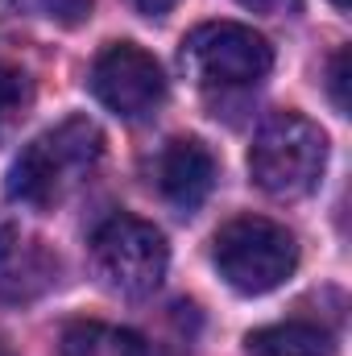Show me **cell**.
Wrapping results in <instances>:
<instances>
[{"label": "cell", "mask_w": 352, "mask_h": 356, "mask_svg": "<svg viewBox=\"0 0 352 356\" xmlns=\"http://www.w3.org/2000/svg\"><path fill=\"white\" fill-rule=\"evenodd\" d=\"M104 158V133L99 124L88 116H71L54 129H46L42 137H33L13 170H8V199L21 203V207H33V211H46V207H58L67 195H75L99 166Z\"/></svg>", "instance_id": "obj_1"}, {"label": "cell", "mask_w": 352, "mask_h": 356, "mask_svg": "<svg viewBox=\"0 0 352 356\" xmlns=\"http://www.w3.org/2000/svg\"><path fill=\"white\" fill-rule=\"evenodd\" d=\"M328 166V137L303 112H269L249 145V175L273 199H303Z\"/></svg>", "instance_id": "obj_2"}, {"label": "cell", "mask_w": 352, "mask_h": 356, "mask_svg": "<svg viewBox=\"0 0 352 356\" xmlns=\"http://www.w3.org/2000/svg\"><path fill=\"white\" fill-rule=\"evenodd\" d=\"M211 261L232 290L269 294L298 269V245L282 224L265 216H237L216 232Z\"/></svg>", "instance_id": "obj_3"}, {"label": "cell", "mask_w": 352, "mask_h": 356, "mask_svg": "<svg viewBox=\"0 0 352 356\" xmlns=\"http://www.w3.org/2000/svg\"><path fill=\"white\" fill-rule=\"evenodd\" d=\"M91 266L99 273V282L120 294V298H150L170 266V249L166 236L137 220V216H112L95 228L91 236Z\"/></svg>", "instance_id": "obj_4"}, {"label": "cell", "mask_w": 352, "mask_h": 356, "mask_svg": "<svg viewBox=\"0 0 352 356\" xmlns=\"http://www.w3.org/2000/svg\"><path fill=\"white\" fill-rule=\"evenodd\" d=\"M182 67L199 88H253L273 67V46L253 25L207 21L182 38Z\"/></svg>", "instance_id": "obj_5"}, {"label": "cell", "mask_w": 352, "mask_h": 356, "mask_svg": "<svg viewBox=\"0 0 352 356\" xmlns=\"http://www.w3.org/2000/svg\"><path fill=\"white\" fill-rule=\"evenodd\" d=\"M91 91L120 120H145L166 99V75H162L158 58L145 54L141 46L112 42L91 63Z\"/></svg>", "instance_id": "obj_6"}, {"label": "cell", "mask_w": 352, "mask_h": 356, "mask_svg": "<svg viewBox=\"0 0 352 356\" xmlns=\"http://www.w3.org/2000/svg\"><path fill=\"white\" fill-rule=\"evenodd\" d=\"M58 253L25 232L21 224L0 220V298L4 302H33L58 282Z\"/></svg>", "instance_id": "obj_7"}, {"label": "cell", "mask_w": 352, "mask_h": 356, "mask_svg": "<svg viewBox=\"0 0 352 356\" xmlns=\"http://www.w3.org/2000/svg\"><path fill=\"white\" fill-rule=\"evenodd\" d=\"M154 182L170 207L195 211L207 203V195L216 186V158L199 137H175L162 145V154L154 162Z\"/></svg>", "instance_id": "obj_8"}, {"label": "cell", "mask_w": 352, "mask_h": 356, "mask_svg": "<svg viewBox=\"0 0 352 356\" xmlns=\"http://www.w3.org/2000/svg\"><path fill=\"white\" fill-rule=\"evenodd\" d=\"M245 353L249 356H336V340L307 319H286V323H269L245 336Z\"/></svg>", "instance_id": "obj_9"}, {"label": "cell", "mask_w": 352, "mask_h": 356, "mask_svg": "<svg viewBox=\"0 0 352 356\" xmlns=\"http://www.w3.org/2000/svg\"><path fill=\"white\" fill-rule=\"evenodd\" d=\"M63 356H150L145 340L129 327L79 319L63 332Z\"/></svg>", "instance_id": "obj_10"}, {"label": "cell", "mask_w": 352, "mask_h": 356, "mask_svg": "<svg viewBox=\"0 0 352 356\" xmlns=\"http://www.w3.org/2000/svg\"><path fill=\"white\" fill-rule=\"evenodd\" d=\"M33 104V88H29V75L13 63L0 58V137L29 112Z\"/></svg>", "instance_id": "obj_11"}, {"label": "cell", "mask_w": 352, "mask_h": 356, "mask_svg": "<svg viewBox=\"0 0 352 356\" xmlns=\"http://www.w3.org/2000/svg\"><path fill=\"white\" fill-rule=\"evenodd\" d=\"M349 50H336L332 63H328V91H332V104L336 112H349Z\"/></svg>", "instance_id": "obj_12"}, {"label": "cell", "mask_w": 352, "mask_h": 356, "mask_svg": "<svg viewBox=\"0 0 352 356\" xmlns=\"http://www.w3.org/2000/svg\"><path fill=\"white\" fill-rule=\"evenodd\" d=\"M91 4H95V0H42L46 17L58 21V25H79V21H88Z\"/></svg>", "instance_id": "obj_13"}, {"label": "cell", "mask_w": 352, "mask_h": 356, "mask_svg": "<svg viewBox=\"0 0 352 356\" xmlns=\"http://www.w3.org/2000/svg\"><path fill=\"white\" fill-rule=\"evenodd\" d=\"M129 4H133L141 17H166V13L175 8L178 0H129Z\"/></svg>", "instance_id": "obj_14"}, {"label": "cell", "mask_w": 352, "mask_h": 356, "mask_svg": "<svg viewBox=\"0 0 352 356\" xmlns=\"http://www.w3.org/2000/svg\"><path fill=\"white\" fill-rule=\"evenodd\" d=\"M237 4H245V8H253V13H282V8H290L294 0H237Z\"/></svg>", "instance_id": "obj_15"}, {"label": "cell", "mask_w": 352, "mask_h": 356, "mask_svg": "<svg viewBox=\"0 0 352 356\" xmlns=\"http://www.w3.org/2000/svg\"><path fill=\"white\" fill-rule=\"evenodd\" d=\"M332 8H336V13H349V0H332Z\"/></svg>", "instance_id": "obj_16"}, {"label": "cell", "mask_w": 352, "mask_h": 356, "mask_svg": "<svg viewBox=\"0 0 352 356\" xmlns=\"http://www.w3.org/2000/svg\"><path fill=\"white\" fill-rule=\"evenodd\" d=\"M0 356H17V353H13V348H8V344H4V340H0Z\"/></svg>", "instance_id": "obj_17"}]
</instances>
